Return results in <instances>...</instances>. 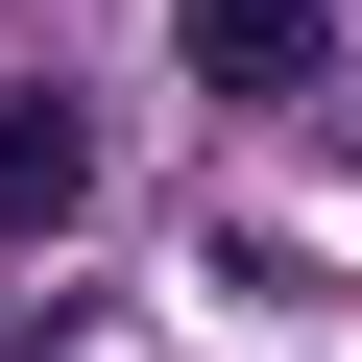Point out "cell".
<instances>
[{
    "instance_id": "6da1fadb",
    "label": "cell",
    "mask_w": 362,
    "mask_h": 362,
    "mask_svg": "<svg viewBox=\"0 0 362 362\" xmlns=\"http://www.w3.org/2000/svg\"><path fill=\"white\" fill-rule=\"evenodd\" d=\"M169 49H194V97H242V121H266V97H314V73H338V0H169Z\"/></svg>"
},
{
    "instance_id": "7a4b0ae2",
    "label": "cell",
    "mask_w": 362,
    "mask_h": 362,
    "mask_svg": "<svg viewBox=\"0 0 362 362\" xmlns=\"http://www.w3.org/2000/svg\"><path fill=\"white\" fill-rule=\"evenodd\" d=\"M73 218H97V121L25 73V97H0V242H73Z\"/></svg>"
}]
</instances>
